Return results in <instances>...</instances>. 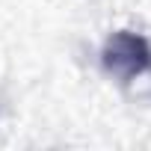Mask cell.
Masks as SVG:
<instances>
[{
    "mask_svg": "<svg viewBox=\"0 0 151 151\" xmlns=\"http://www.w3.org/2000/svg\"><path fill=\"white\" fill-rule=\"evenodd\" d=\"M104 68L122 80H133L151 68V45L136 33H116L104 47Z\"/></svg>",
    "mask_w": 151,
    "mask_h": 151,
    "instance_id": "cell-1",
    "label": "cell"
}]
</instances>
